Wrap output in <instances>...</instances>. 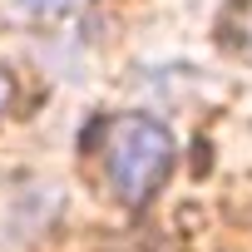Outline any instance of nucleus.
Here are the masks:
<instances>
[{
  "mask_svg": "<svg viewBox=\"0 0 252 252\" xmlns=\"http://www.w3.org/2000/svg\"><path fill=\"white\" fill-rule=\"evenodd\" d=\"M104 144H109L104 168H109L114 198L129 208H144L173 168V134L149 114H119V119H109Z\"/></svg>",
  "mask_w": 252,
  "mask_h": 252,
  "instance_id": "1",
  "label": "nucleus"
},
{
  "mask_svg": "<svg viewBox=\"0 0 252 252\" xmlns=\"http://www.w3.org/2000/svg\"><path fill=\"white\" fill-rule=\"evenodd\" d=\"M10 94H15V84H10V74H5V69H0V109L10 104Z\"/></svg>",
  "mask_w": 252,
  "mask_h": 252,
  "instance_id": "3",
  "label": "nucleus"
},
{
  "mask_svg": "<svg viewBox=\"0 0 252 252\" xmlns=\"http://www.w3.org/2000/svg\"><path fill=\"white\" fill-rule=\"evenodd\" d=\"M193 168H198V173L208 168V144H203V139H198V154H193Z\"/></svg>",
  "mask_w": 252,
  "mask_h": 252,
  "instance_id": "4",
  "label": "nucleus"
},
{
  "mask_svg": "<svg viewBox=\"0 0 252 252\" xmlns=\"http://www.w3.org/2000/svg\"><path fill=\"white\" fill-rule=\"evenodd\" d=\"M74 5H84V0H20V10L30 15H69Z\"/></svg>",
  "mask_w": 252,
  "mask_h": 252,
  "instance_id": "2",
  "label": "nucleus"
}]
</instances>
